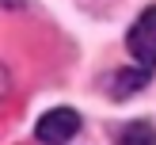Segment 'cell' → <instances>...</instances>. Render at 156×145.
I'll return each instance as SVG.
<instances>
[{"label": "cell", "mask_w": 156, "mask_h": 145, "mask_svg": "<svg viewBox=\"0 0 156 145\" xmlns=\"http://www.w3.org/2000/svg\"><path fill=\"white\" fill-rule=\"evenodd\" d=\"M76 130H80V114L73 107H53V111H46L38 118L34 134H38L42 145H65V141L76 137Z\"/></svg>", "instance_id": "1"}, {"label": "cell", "mask_w": 156, "mask_h": 145, "mask_svg": "<svg viewBox=\"0 0 156 145\" xmlns=\"http://www.w3.org/2000/svg\"><path fill=\"white\" fill-rule=\"evenodd\" d=\"M0 8H23V0H0Z\"/></svg>", "instance_id": "6"}, {"label": "cell", "mask_w": 156, "mask_h": 145, "mask_svg": "<svg viewBox=\"0 0 156 145\" xmlns=\"http://www.w3.org/2000/svg\"><path fill=\"white\" fill-rule=\"evenodd\" d=\"M149 76H152V69L126 73V76H118V80H114V92H129V88H137V84H149Z\"/></svg>", "instance_id": "4"}, {"label": "cell", "mask_w": 156, "mask_h": 145, "mask_svg": "<svg viewBox=\"0 0 156 145\" xmlns=\"http://www.w3.org/2000/svg\"><path fill=\"white\" fill-rule=\"evenodd\" d=\"M126 46H129V53H133L145 69L156 65V8H145L133 19V27H129V34H126Z\"/></svg>", "instance_id": "2"}, {"label": "cell", "mask_w": 156, "mask_h": 145, "mask_svg": "<svg viewBox=\"0 0 156 145\" xmlns=\"http://www.w3.org/2000/svg\"><path fill=\"white\" fill-rule=\"evenodd\" d=\"M8 92V73H4V65H0V96Z\"/></svg>", "instance_id": "5"}, {"label": "cell", "mask_w": 156, "mask_h": 145, "mask_svg": "<svg viewBox=\"0 0 156 145\" xmlns=\"http://www.w3.org/2000/svg\"><path fill=\"white\" fill-rule=\"evenodd\" d=\"M118 145H156V126L152 122H129L118 134Z\"/></svg>", "instance_id": "3"}]
</instances>
